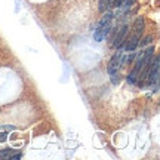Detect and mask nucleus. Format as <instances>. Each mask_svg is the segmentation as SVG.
I'll use <instances>...</instances> for the list:
<instances>
[{
	"instance_id": "obj_1",
	"label": "nucleus",
	"mask_w": 160,
	"mask_h": 160,
	"mask_svg": "<svg viewBox=\"0 0 160 160\" xmlns=\"http://www.w3.org/2000/svg\"><path fill=\"white\" fill-rule=\"evenodd\" d=\"M153 53H154V48L151 46V48H148V49L144 52L141 57L138 58V61H137V64L133 65L131 74L128 76V82H129V83H132V85H135V83H137L138 76H139V73H141V70H142V67L147 64V61H150V59L153 58Z\"/></svg>"
},
{
	"instance_id": "obj_2",
	"label": "nucleus",
	"mask_w": 160,
	"mask_h": 160,
	"mask_svg": "<svg viewBox=\"0 0 160 160\" xmlns=\"http://www.w3.org/2000/svg\"><path fill=\"white\" fill-rule=\"evenodd\" d=\"M142 28H144V19L142 18H137V21L133 24V28H132V36L129 40H125L126 46L125 49L128 52H133L137 49V46L139 45V40H141V34H142Z\"/></svg>"
},
{
	"instance_id": "obj_3",
	"label": "nucleus",
	"mask_w": 160,
	"mask_h": 160,
	"mask_svg": "<svg viewBox=\"0 0 160 160\" xmlns=\"http://www.w3.org/2000/svg\"><path fill=\"white\" fill-rule=\"evenodd\" d=\"M111 19H113V15L111 13H105L102 17V19L99 21L97 30L93 33V39L97 40V42H102L107 37V34H108L110 30H111Z\"/></svg>"
},
{
	"instance_id": "obj_4",
	"label": "nucleus",
	"mask_w": 160,
	"mask_h": 160,
	"mask_svg": "<svg viewBox=\"0 0 160 160\" xmlns=\"http://www.w3.org/2000/svg\"><path fill=\"white\" fill-rule=\"evenodd\" d=\"M159 71H160V65H159V57L154 58V64H153V68L150 71V74L147 76V85L153 86L159 83Z\"/></svg>"
},
{
	"instance_id": "obj_5",
	"label": "nucleus",
	"mask_w": 160,
	"mask_h": 160,
	"mask_svg": "<svg viewBox=\"0 0 160 160\" xmlns=\"http://www.w3.org/2000/svg\"><path fill=\"white\" fill-rule=\"evenodd\" d=\"M122 57H123V53H122V52H117L114 57L110 59L108 67H107V70H108L110 74H111V73H116V71L119 70V67L122 65Z\"/></svg>"
},
{
	"instance_id": "obj_6",
	"label": "nucleus",
	"mask_w": 160,
	"mask_h": 160,
	"mask_svg": "<svg viewBox=\"0 0 160 160\" xmlns=\"http://www.w3.org/2000/svg\"><path fill=\"white\" fill-rule=\"evenodd\" d=\"M126 33H128V25H123L122 28L117 30V34L114 37V43H113L114 48H120V46L123 45V42L126 39Z\"/></svg>"
},
{
	"instance_id": "obj_7",
	"label": "nucleus",
	"mask_w": 160,
	"mask_h": 160,
	"mask_svg": "<svg viewBox=\"0 0 160 160\" xmlns=\"http://www.w3.org/2000/svg\"><path fill=\"white\" fill-rule=\"evenodd\" d=\"M15 154H17V153H15L13 150H11V148L2 150V151H0V159H12Z\"/></svg>"
},
{
	"instance_id": "obj_8",
	"label": "nucleus",
	"mask_w": 160,
	"mask_h": 160,
	"mask_svg": "<svg viewBox=\"0 0 160 160\" xmlns=\"http://www.w3.org/2000/svg\"><path fill=\"white\" fill-rule=\"evenodd\" d=\"M111 82H113L114 85H117V83L120 82V74L117 73V71H116V73H111Z\"/></svg>"
},
{
	"instance_id": "obj_9",
	"label": "nucleus",
	"mask_w": 160,
	"mask_h": 160,
	"mask_svg": "<svg viewBox=\"0 0 160 160\" xmlns=\"http://www.w3.org/2000/svg\"><path fill=\"white\" fill-rule=\"evenodd\" d=\"M111 2H113V6H116V8H119V6L122 5V3H123L125 0H110V3H111Z\"/></svg>"
},
{
	"instance_id": "obj_10",
	"label": "nucleus",
	"mask_w": 160,
	"mask_h": 160,
	"mask_svg": "<svg viewBox=\"0 0 160 160\" xmlns=\"http://www.w3.org/2000/svg\"><path fill=\"white\" fill-rule=\"evenodd\" d=\"M6 137H8V133L2 132V133H0V142H5V141H6Z\"/></svg>"
},
{
	"instance_id": "obj_11",
	"label": "nucleus",
	"mask_w": 160,
	"mask_h": 160,
	"mask_svg": "<svg viewBox=\"0 0 160 160\" xmlns=\"http://www.w3.org/2000/svg\"><path fill=\"white\" fill-rule=\"evenodd\" d=\"M110 3V0H101V9H104V6H107Z\"/></svg>"
},
{
	"instance_id": "obj_12",
	"label": "nucleus",
	"mask_w": 160,
	"mask_h": 160,
	"mask_svg": "<svg viewBox=\"0 0 160 160\" xmlns=\"http://www.w3.org/2000/svg\"><path fill=\"white\" fill-rule=\"evenodd\" d=\"M151 39H153V37H151V36H150V37H147V39L144 40L142 43H144V45H147V43H150V42H151Z\"/></svg>"
}]
</instances>
